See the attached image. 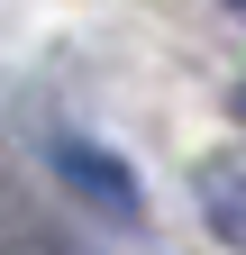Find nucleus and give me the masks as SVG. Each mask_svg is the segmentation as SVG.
<instances>
[{"mask_svg": "<svg viewBox=\"0 0 246 255\" xmlns=\"http://www.w3.org/2000/svg\"><path fill=\"white\" fill-rule=\"evenodd\" d=\"M228 9H246V0H228Z\"/></svg>", "mask_w": 246, "mask_h": 255, "instance_id": "nucleus-4", "label": "nucleus"}, {"mask_svg": "<svg viewBox=\"0 0 246 255\" xmlns=\"http://www.w3.org/2000/svg\"><path fill=\"white\" fill-rule=\"evenodd\" d=\"M201 201H210V228L228 246H246V155H210L201 164Z\"/></svg>", "mask_w": 246, "mask_h": 255, "instance_id": "nucleus-2", "label": "nucleus"}, {"mask_svg": "<svg viewBox=\"0 0 246 255\" xmlns=\"http://www.w3.org/2000/svg\"><path fill=\"white\" fill-rule=\"evenodd\" d=\"M237 119H246V91H237Z\"/></svg>", "mask_w": 246, "mask_h": 255, "instance_id": "nucleus-3", "label": "nucleus"}, {"mask_svg": "<svg viewBox=\"0 0 246 255\" xmlns=\"http://www.w3.org/2000/svg\"><path fill=\"white\" fill-rule=\"evenodd\" d=\"M55 173H64V191H73V201H91L101 219H146V191H137L128 164H119V155H101V146L64 137V146H55Z\"/></svg>", "mask_w": 246, "mask_h": 255, "instance_id": "nucleus-1", "label": "nucleus"}]
</instances>
